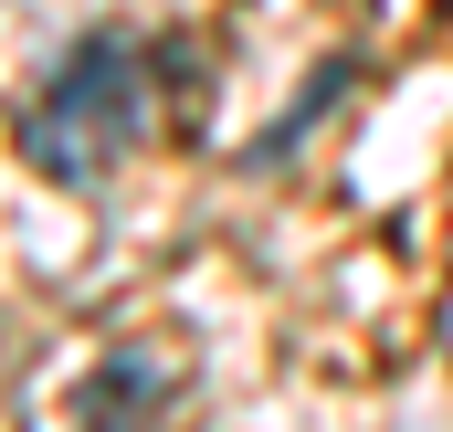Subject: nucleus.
<instances>
[{"mask_svg": "<svg viewBox=\"0 0 453 432\" xmlns=\"http://www.w3.org/2000/svg\"><path fill=\"white\" fill-rule=\"evenodd\" d=\"M169 422V359L158 348H116L106 369H85L74 432H158Z\"/></svg>", "mask_w": 453, "mask_h": 432, "instance_id": "f03ea898", "label": "nucleus"}, {"mask_svg": "<svg viewBox=\"0 0 453 432\" xmlns=\"http://www.w3.org/2000/svg\"><path fill=\"white\" fill-rule=\"evenodd\" d=\"M137 137H148V53H137V32H85L42 74V96L21 106V158L42 180H64V190L106 180Z\"/></svg>", "mask_w": 453, "mask_h": 432, "instance_id": "f257e3e1", "label": "nucleus"}]
</instances>
